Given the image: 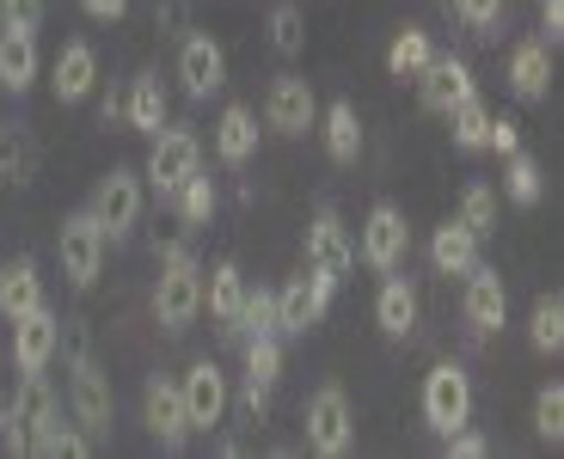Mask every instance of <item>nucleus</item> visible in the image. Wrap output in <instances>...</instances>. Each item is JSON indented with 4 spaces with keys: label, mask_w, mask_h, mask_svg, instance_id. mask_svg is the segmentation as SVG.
<instances>
[{
    "label": "nucleus",
    "mask_w": 564,
    "mask_h": 459,
    "mask_svg": "<svg viewBox=\"0 0 564 459\" xmlns=\"http://www.w3.org/2000/svg\"><path fill=\"white\" fill-rule=\"evenodd\" d=\"M203 313V264L184 239L160 245V282H154V319L160 331H191V319Z\"/></svg>",
    "instance_id": "f257e3e1"
},
{
    "label": "nucleus",
    "mask_w": 564,
    "mask_h": 459,
    "mask_svg": "<svg viewBox=\"0 0 564 459\" xmlns=\"http://www.w3.org/2000/svg\"><path fill=\"white\" fill-rule=\"evenodd\" d=\"M68 417L93 435V447L111 441V380L105 368L86 356V343L74 349V374H68Z\"/></svg>",
    "instance_id": "f03ea898"
},
{
    "label": "nucleus",
    "mask_w": 564,
    "mask_h": 459,
    "mask_svg": "<svg viewBox=\"0 0 564 459\" xmlns=\"http://www.w3.org/2000/svg\"><path fill=\"white\" fill-rule=\"evenodd\" d=\"M191 172H203V141L191 135V129H160L154 147H148V166H141V178L154 184L160 203H172L178 196V184L191 178Z\"/></svg>",
    "instance_id": "7ed1b4c3"
},
{
    "label": "nucleus",
    "mask_w": 564,
    "mask_h": 459,
    "mask_svg": "<svg viewBox=\"0 0 564 459\" xmlns=\"http://www.w3.org/2000/svg\"><path fill=\"white\" fill-rule=\"evenodd\" d=\"M423 423L436 435H454L460 423H473V380L460 362H436L423 374Z\"/></svg>",
    "instance_id": "20e7f679"
},
{
    "label": "nucleus",
    "mask_w": 564,
    "mask_h": 459,
    "mask_svg": "<svg viewBox=\"0 0 564 459\" xmlns=\"http://www.w3.org/2000/svg\"><path fill=\"white\" fill-rule=\"evenodd\" d=\"M105 227L93 221V209H80V215H68L62 221V239H56V251H62V276H68V288H93L99 282V270H105Z\"/></svg>",
    "instance_id": "39448f33"
},
{
    "label": "nucleus",
    "mask_w": 564,
    "mask_h": 459,
    "mask_svg": "<svg viewBox=\"0 0 564 459\" xmlns=\"http://www.w3.org/2000/svg\"><path fill=\"white\" fill-rule=\"evenodd\" d=\"M350 441H356V411L344 398V386H319L307 398V447L319 459H338L350 453Z\"/></svg>",
    "instance_id": "423d86ee"
},
{
    "label": "nucleus",
    "mask_w": 564,
    "mask_h": 459,
    "mask_svg": "<svg viewBox=\"0 0 564 459\" xmlns=\"http://www.w3.org/2000/svg\"><path fill=\"white\" fill-rule=\"evenodd\" d=\"M93 221L105 227V239H129L135 233V221H141V172H129V166H111L99 178V190H93Z\"/></svg>",
    "instance_id": "0eeeda50"
},
{
    "label": "nucleus",
    "mask_w": 564,
    "mask_h": 459,
    "mask_svg": "<svg viewBox=\"0 0 564 459\" xmlns=\"http://www.w3.org/2000/svg\"><path fill=\"white\" fill-rule=\"evenodd\" d=\"M405 251H411V227H405V215L393 209V203H375L368 209V221H362V233H356V258H362L368 270H399L405 264Z\"/></svg>",
    "instance_id": "6e6552de"
},
{
    "label": "nucleus",
    "mask_w": 564,
    "mask_h": 459,
    "mask_svg": "<svg viewBox=\"0 0 564 459\" xmlns=\"http://www.w3.org/2000/svg\"><path fill=\"white\" fill-rule=\"evenodd\" d=\"M62 356V313L50 300L31 306V313H19L13 319V362L19 374H43V368Z\"/></svg>",
    "instance_id": "1a4fd4ad"
},
{
    "label": "nucleus",
    "mask_w": 564,
    "mask_h": 459,
    "mask_svg": "<svg viewBox=\"0 0 564 459\" xmlns=\"http://www.w3.org/2000/svg\"><path fill=\"white\" fill-rule=\"evenodd\" d=\"M319 123V98H313V80H301V74H276L264 92V129H276V135H307V129Z\"/></svg>",
    "instance_id": "9d476101"
},
{
    "label": "nucleus",
    "mask_w": 564,
    "mask_h": 459,
    "mask_svg": "<svg viewBox=\"0 0 564 459\" xmlns=\"http://www.w3.org/2000/svg\"><path fill=\"white\" fill-rule=\"evenodd\" d=\"M307 270H319V276H332V282H344L356 270V239H350V227H344L338 209L313 215V227H307Z\"/></svg>",
    "instance_id": "9b49d317"
},
{
    "label": "nucleus",
    "mask_w": 564,
    "mask_h": 459,
    "mask_svg": "<svg viewBox=\"0 0 564 459\" xmlns=\"http://www.w3.org/2000/svg\"><path fill=\"white\" fill-rule=\"evenodd\" d=\"M178 392H184V417H191V429H215V423L227 417V404H234V392H227V374L209 362V356L184 368Z\"/></svg>",
    "instance_id": "f8f14e48"
},
{
    "label": "nucleus",
    "mask_w": 564,
    "mask_h": 459,
    "mask_svg": "<svg viewBox=\"0 0 564 459\" xmlns=\"http://www.w3.org/2000/svg\"><path fill=\"white\" fill-rule=\"evenodd\" d=\"M178 80L191 98H215L227 86V50L209 37V31H184L178 43Z\"/></svg>",
    "instance_id": "ddd939ff"
},
{
    "label": "nucleus",
    "mask_w": 564,
    "mask_h": 459,
    "mask_svg": "<svg viewBox=\"0 0 564 459\" xmlns=\"http://www.w3.org/2000/svg\"><path fill=\"white\" fill-rule=\"evenodd\" d=\"M411 80H417V105L423 111H436V117H448L460 98L479 92V86H473V68H466L460 56H430Z\"/></svg>",
    "instance_id": "4468645a"
},
{
    "label": "nucleus",
    "mask_w": 564,
    "mask_h": 459,
    "mask_svg": "<svg viewBox=\"0 0 564 459\" xmlns=\"http://www.w3.org/2000/svg\"><path fill=\"white\" fill-rule=\"evenodd\" d=\"M141 423H148V429H154L166 447H184V435H191V417H184L178 380L148 374V386H141Z\"/></svg>",
    "instance_id": "2eb2a0df"
},
{
    "label": "nucleus",
    "mask_w": 564,
    "mask_h": 459,
    "mask_svg": "<svg viewBox=\"0 0 564 459\" xmlns=\"http://www.w3.org/2000/svg\"><path fill=\"white\" fill-rule=\"evenodd\" d=\"M43 74V56H37V31L25 25H0V92L25 98Z\"/></svg>",
    "instance_id": "dca6fc26"
},
{
    "label": "nucleus",
    "mask_w": 564,
    "mask_h": 459,
    "mask_svg": "<svg viewBox=\"0 0 564 459\" xmlns=\"http://www.w3.org/2000/svg\"><path fill=\"white\" fill-rule=\"evenodd\" d=\"M93 86H99V50L93 43H62L56 68H50V92H56V105H80V98H93Z\"/></svg>",
    "instance_id": "f3484780"
},
{
    "label": "nucleus",
    "mask_w": 564,
    "mask_h": 459,
    "mask_svg": "<svg viewBox=\"0 0 564 459\" xmlns=\"http://www.w3.org/2000/svg\"><path fill=\"white\" fill-rule=\"evenodd\" d=\"M460 313H466V325L473 331H497V325L509 319V288H503V276L497 270H485V264H473L466 270V300H460Z\"/></svg>",
    "instance_id": "a211bd4d"
},
{
    "label": "nucleus",
    "mask_w": 564,
    "mask_h": 459,
    "mask_svg": "<svg viewBox=\"0 0 564 459\" xmlns=\"http://www.w3.org/2000/svg\"><path fill=\"white\" fill-rule=\"evenodd\" d=\"M246 288H252V282L240 276V264H234V258H227V264H215L209 276H203V306L215 313V331L240 337V306H246Z\"/></svg>",
    "instance_id": "6ab92c4d"
},
{
    "label": "nucleus",
    "mask_w": 564,
    "mask_h": 459,
    "mask_svg": "<svg viewBox=\"0 0 564 459\" xmlns=\"http://www.w3.org/2000/svg\"><path fill=\"white\" fill-rule=\"evenodd\" d=\"M172 117V98H166V80L160 74H135L123 92V123L135 129V135H160Z\"/></svg>",
    "instance_id": "aec40b11"
},
{
    "label": "nucleus",
    "mask_w": 564,
    "mask_h": 459,
    "mask_svg": "<svg viewBox=\"0 0 564 459\" xmlns=\"http://www.w3.org/2000/svg\"><path fill=\"white\" fill-rule=\"evenodd\" d=\"M258 153V117L252 105H227L221 117H215V160L221 166H246Z\"/></svg>",
    "instance_id": "412c9836"
},
{
    "label": "nucleus",
    "mask_w": 564,
    "mask_h": 459,
    "mask_svg": "<svg viewBox=\"0 0 564 459\" xmlns=\"http://www.w3.org/2000/svg\"><path fill=\"white\" fill-rule=\"evenodd\" d=\"M313 129L325 135V153H332L338 166H356V153H362V117H356L350 98H332V105H325V117Z\"/></svg>",
    "instance_id": "4be33fe9"
},
{
    "label": "nucleus",
    "mask_w": 564,
    "mask_h": 459,
    "mask_svg": "<svg viewBox=\"0 0 564 459\" xmlns=\"http://www.w3.org/2000/svg\"><path fill=\"white\" fill-rule=\"evenodd\" d=\"M31 306H43V276L31 258H7L0 264V319L13 325L19 313H31Z\"/></svg>",
    "instance_id": "5701e85b"
},
{
    "label": "nucleus",
    "mask_w": 564,
    "mask_h": 459,
    "mask_svg": "<svg viewBox=\"0 0 564 459\" xmlns=\"http://www.w3.org/2000/svg\"><path fill=\"white\" fill-rule=\"evenodd\" d=\"M375 325H381L387 337H411V331H417V288H411L405 276H393V270H387L381 294H375Z\"/></svg>",
    "instance_id": "b1692460"
},
{
    "label": "nucleus",
    "mask_w": 564,
    "mask_h": 459,
    "mask_svg": "<svg viewBox=\"0 0 564 459\" xmlns=\"http://www.w3.org/2000/svg\"><path fill=\"white\" fill-rule=\"evenodd\" d=\"M430 264H436V276H466L479 264V233L460 221H442L436 239H430Z\"/></svg>",
    "instance_id": "393cba45"
},
{
    "label": "nucleus",
    "mask_w": 564,
    "mask_h": 459,
    "mask_svg": "<svg viewBox=\"0 0 564 459\" xmlns=\"http://www.w3.org/2000/svg\"><path fill=\"white\" fill-rule=\"evenodd\" d=\"M546 86H552L546 43H516V50H509V92L534 105V98H546Z\"/></svg>",
    "instance_id": "a878e982"
},
{
    "label": "nucleus",
    "mask_w": 564,
    "mask_h": 459,
    "mask_svg": "<svg viewBox=\"0 0 564 459\" xmlns=\"http://www.w3.org/2000/svg\"><path fill=\"white\" fill-rule=\"evenodd\" d=\"M307 325H319V306H313L307 276H295L276 288V337H301Z\"/></svg>",
    "instance_id": "bb28decb"
},
{
    "label": "nucleus",
    "mask_w": 564,
    "mask_h": 459,
    "mask_svg": "<svg viewBox=\"0 0 564 459\" xmlns=\"http://www.w3.org/2000/svg\"><path fill=\"white\" fill-rule=\"evenodd\" d=\"M172 209H178V221L197 233V227L215 221V209H221V196H215V178H203V172H191V178L178 184V196H172Z\"/></svg>",
    "instance_id": "cd10ccee"
},
{
    "label": "nucleus",
    "mask_w": 564,
    "mask_h": 459,
    "mask_svg": "<svg viewBox=\"0 0 564 459\" xmlns=\"http://www.w3.org/2000/svg\"><path fill=\"white\" fill-rule=\"evenodd\" d=\"M528 343L540 349V356H558L564 349V300L558 294H540L534 313H528Z\"/></svg>",
    "instance_id": "c85d7f7f"
},
{
    "label": "nucleus",
    "mask_w": 564,
    "mask_h": 459,
    "mask_svg": "<svg viewBox=\"0 0 564 459\" xmlns=\"http://www.w3.org/2000/svg\"><path fill=\"white\" fill-rule=\"evenodd\" d=\"M270 50H276L282 62H295L301 50H307V19H301L295 0H276V7H270Z\"/></svg>",
    "instance_id": "c756f323"
},
{
    "label": "nucleus",
    "mask_w": 564,
    "mask_h": 459,
    "mask_svg": "<svg viewBox=\"0 0 564 459\" xmlns=\"http://www.w3.org/2000/svg\"><path fill=\"white\" fill-rule=\"evenodd\" d=\"M430 56H436V43H430V31H417V25H405L393 43H387V68H393L399 80H411Z\"/></svg>",
    "instance_id": "7c9ffc66"
},
{
    "label": "nucleus",
    "mask_w": 564,
    "mask_h": 459,
    "mask_svg": "<svg viewBox=\"0 0 564 459\" xmlns=\"http://www.w3.org/2000/svg\"><path fill=\"white\" fill-rule=\"evenodd\" d=\"M448 123H454V147H460V153H479V147H485V129H491V111H485L479 92H473V98H460V105L448 111Z\"/></svg>",
    "instance_id": "2f4dec72"
},
{
    "label": "nucleus",
    "mask_w": 564,
    "mask_h": 459,
    "mask_svg": "<svg viewBox=\"0 0 564 459\" xmlns=\"http://www.w3.org/2000/svg\"><path fill=\"white\" fill-rule=\"evenodd\" d=\"M246 380H258V386H276V380H282V343H276V331L246 337Z\"/></svg>",
    "instance_id": "473e14b6"
},
{
    "label": "nucleus",
    "mask_w": 564,
    "mask_h": 459,
    "mask_svg": "<svg viewBox=\"0 0 564 459\" xmlns=\"http://www.w3.org/2000/svg\"><path fill=\"white\" fill-rule=\"evenodd\" d=\"M460 227H473V233H497V190L491 184H466L460 190V215H454Z\"/></svg>",
    "instance_id": "72a5a7b5"
},
{
    "label": "nucleus",
    "mask_w": 564,
    "mask_h": 459,
    "mask_svg": "<svg viewBox=\"0 0 564 459\" xmlns=\"http://www.w3.org/2000/svg\"><path fill=\"white\" fill-rule=\"evenodd\" d=\"M503 190H509V203H522V209H534V203H540V190H546V184H540V160H528L522 147L509 153Z\"/></svg>",
    "instance_id": "f704fd0d"
},
{
    "label": "nucleus",
    "mask_w": 564,
    "mask_h": 459,
    "mask_svg": "<svg viewBox=\"0 0 564 459\" xmlns=\"http://www.w3.org/2000/svg\"><path fill=\"white\" fill-rule=\"evenodd\" d=\"M534 435H540V441H552V447H558V435H564V386H558V380L534 392Z\"/></svg>",
    "instance_id": "c9c22d12"
},
{
    "label": "nucleus",
    "mask_w": 564,
    "mask_h": 459,
    "mask_svg": "<svg viewBox=\"0 0 564 459\" xmlns=\"http://www.w3.org/2000/svg\"><path fill=\"white\" fill-rule=\"evenodd\" d=\"M258 331H276V288H246L240 337H258Z\"/></svg>",
    "instance_id": "e433bc0d"
},
{
    "label": "nucleus",
    "mask_w": 564,
    "mask_h": 459,
    "mask_svg": "<svg viewBox=\"0 0 564 459\" xmlns=\"http://www.w3.org/2000/svg\"><path fill=\"white\" fill-rule=\"evenodd\" d=\"M454 19H460L473 37H497V25H503V0H454Z\"/></svg>",
    "instance_id": "4c0bfd02"
},
{
    "label": "nucleus",
    "mask_w": 564,
    "mask_h": 459,
    "mask_svg": "<svg viewBox=\"0 0 564 459\" xmlns=\"http://www.w3.org/2000/svg\"><path fill=\"white\" fill-rule=\"evenodd\" d=\"M485 147H497L509 160V153L522 147V123H516V117H491V129H485Z\"/></svg>",
    "instance_id": "58836bf2"
},
{
    "label": "nucleus",
    "mask_w": 564,
    "mask_h": 459,
    "mask_svg": "<svg viewBox=\"0 0 564 459\" xmlns=\"http://www.w3.org/2000/svg\"><path fill=\"white\" fill-rule=\"evenodd\" d=\"M0 25L37 31V25H43V0H0Z\"/></svg>",
    "instance_id": "ea45409f"
},
{
    "label": "nucleus",
    "mask_w": 564,
    "mask_h": 459,
    "mask_svg": "<svg viewBox=\"0 0 564 459\" xmlns=\"http://www.w3.org/2000/svg\"><path fill=\"white\" fill-rule=\"evenodd\" d=\"M448 453L454 459H485V453H491V441H485L479 429H466V423H460V429L448 435Z\"/></svg>",
    "instance_id": "a19ab883"
},
{
    "label": "nucleus",
    "mask_w": 564,
    "mask_h": 459,
    "mask_svg": "<svg viewBox=\"0 0 564 459\" xmlns=\"http://www.w3.org/2000/svg\"><path fill=\"white\" fill-rule=\"evenodd\" d=\"M0 447L7 453H25V417H19L13 404H0Z\"/></svg>",
    "instance_id": "79ce46f5"
},
{
    "label": "nucleus",
    "mask_w": 564,
    "mask_h": 459,
    "mask_svg": "<svg viewBox=\"0 0 564 459\" xmlns=\"http://www.w3.org/2000/svg\"><path fill=\"white\" fill-rule=\"evenodd\" d=\"M86 19H99V25H117V19L129 13V0H80Z\"/></svg>",
    "instance_id": "37998d69"
},
{
    "label": "nucleus",
    "mask_w": 564,
    "mask_h": 459,
    "mask_svg": "<svg viewBox=\"0 0 564 459\" xmlns=\"http://www.w3.org/2000/svg\"><path fill=\"white\" fill-rule=\"evenodd\" d=\"M240 404H246V417H264V411H270V386H258V380H246V392H240Z\"/></svg>",
    "instance_id": "c03bdc74"
},
{
    "label": "nucleus",
    "mask_w": 564,
    "mask_h": 459,
    "mask_svg": "<svg viewBox=\"0 0 564 459\" xmlns=\"http://www.w3.org/2000/svg\"><path fill=\"white\" fill-rule=\"evenodd\" d=\"M540 31L558 43V31H564V0H540Z\"/></svg>",
    "instance_id": "a18cd8bd"
},
{
    "label": "nucleus",
    "mask_w": 564,
    "mask_h": 459,
    "mask_svg": "<svg viewBox=\"0 0 564 459\" xmlns=\"http://www.w3.org/2000/svg\"><path fill=\"white\" fill-rule=\"evenodd\" d=\"M99 117H105V129H111V123H123V92H105Z\"/></svg>",
    "instance_id": "49530a36"
},
{
    "label": "nucleus",
    "mask_w": 564,
    "mask_h": 459,
    "mask_svg": "<svg viewBox=\"0 0 564 459\" xmlns=\"http://www.w3.org/2000/svg\"><path fill=\"white\" fill-rule=\"evenodd\" d=\"M0 135H7V123H0Z\"/></svg>",
    "instance_id": "de8ad7c7"
}]
</instances>
